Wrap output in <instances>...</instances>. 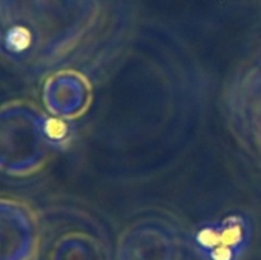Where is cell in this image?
I'll return each mask as SVG.
<instances>
[{"mask_svg": "<svg viewBox=\"0 0 261 260\" xmlns=\"http://www.w3.org/2000/svg\"><path fill=\"white\" fill-rule=\"evenodd\" d=\"M241 256L242 254L237 250L226 246V245H219L201 257L203 260H240Z\"/></svg>", "mask_w": 261, "mask_h": 260, "instance_id": "1", "label": "cell"}]
</instances>
